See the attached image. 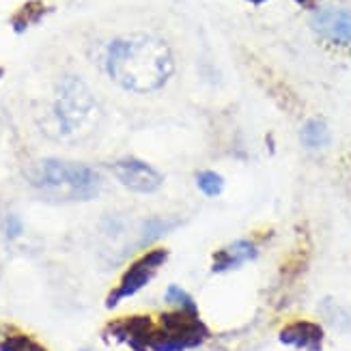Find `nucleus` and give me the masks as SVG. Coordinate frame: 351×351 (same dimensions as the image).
I'll list each match as a JSON object with an SVG mask.
<instances>
[{
	"label": "nucleus",
	"instance_id": "obj_1",
	"mask_svg": "<svg viewBox=\"0 0 351 351\" xmlns=\"http://www.w3.org/2000/svg\"><path fill=\"white\" fill-rule=\"evenodd\" d=\"M110 80L132 93L160 90L175 73L171 45L151 33H132L110 41L106 50Z\"/></svg>",
	"mask_w": 351,
	"mask_h": 351
},
{
	"label": "nucleus",
	"instance_id": "obj_2",
	"mask_svg": "<svg viewBox=\"0 0 351 351\" xmlns=\"http://www.w3.org/2000/svg\"><path fill=\"white\" fill-rule=\"evenodd\" d=\"M28 181L52 203H84L101 192V177L95 169L56 158L41 160L30 171Z\"/></svg>",
	"mask_w": 351,
	"mask_h": 351
},
{
	"label": "nucleus",
	"instance_id": "obj_3",
	"mask_svg": "<svg viewBox=\"0 0 351 351\" xmlns=\"http://www.w3.org/2000/svg\"><path fill=\"white\" fill-rule=\"evenodd\" d=\"M54 114H56V121L63 136L82 141L86 136L93 134L97 128L99 106L93 93H90L88 86L80 78L67 75V78L58 82Z\"/></svg>",
	"mask_w": 351,
	"mask_h": 351
},
{
	"label": "nucleus",
	"instance_id": "obj_4",
	"mask_svg": "<svg viewBox=\"0 0 351 351\" xmlns=\"http://www.w3.org/2000/svg\"><path fill=\"white\" fill-rule=\"evenodd\" d=\"M211 339V328L201 319V313L171 308L156 317V330L149 351H192Z\"/></svg>",
	"mask_w": 351,
	"mask_h": 351
},
{
	"label": "nucleus",
	"instance_id": "obj_5",
	"mask_svg": "<svg viewBox=\"0 0 351 351\" xmlns=\"http://www.w3.org/2000/svg\"><path fill=\"white\" fill-rule=\"evenodd\" d=\"M169 261V250L158 246V248H149L145 250L138 258L128 265V269L121 274V278L117 282V287L106 298V308H117L123 300L134 298L136 293H141L143 289L156 278V274L160 271V267Z\"/></svg>",
	"mask_w": 351,
	"mask_h": 351
},
{
	"label": "nucleus",
	"instance_id": "obj_6",
	"mask_svg": "<svg viewBox=\"0 0 351 351\" xmlns=\"http://www.w3.org/2000/svg\"><path fill=\"white\" fill-rule=\"evenodd\" d=\"M156 319L151 315H128L106 324L104 337L119 345H128L132 351H149Z\"/></svg>",
	"mask_w": 351,
	"mask_h": 351
},
{
	"label": "nucleus",
	"instance_id": "obj_7",
	"mask_svg": "<svg viewBox=\"0 0 351 351\" xmlns=\"http://www.w3.org/2000/svg\"><path fill=\"white\" fill-rule=\"evenodd\" d=\"M311 28L317 37H322L328 43L349 48L351 45V7L330 5L322 7L313 13Z\"/></svg>",
	"mask_w": 351,
	"mask_h": 351
},
{
	"label": "nucleus",
	"instance_id": "obj_8",
	"mask_svg": "<svg viewBox=\"0 0 351 351\" xmlns=\"http://www.w3.org/2000/svg\"><path fill=\"white\" fill-rule=\"evenodd\" d=\"M112 173L123 188L136 194H156L164 186V177L154 166L138 158H121L112 164Z\"/></svg>",
	"mask_w": 351,
	"mask_h": 351
},
{
	"label": "nucleus",
	"instance_id": "obj_9",
	"mask_svg": "<svg viewBox=\"0 0 351 351\" xmlns=\"http://www.w3.org/2000/svg\"><path fill=\"white\" fill-rule=\"evenodd\" d=\"M278 341L280 345L298 351H324L326 328L311 319H293L280 328Z\"/></svg>",
	"mask_w": 351,
	"mask_h": 351
},
{
	"label": "nucleus",
	"instance_id": "obj_10",
	"mask_svg": "<svg viewBox=\"0 0 351 351\" xmlns=\"http://www.w3.org/2000/svg\"><path fill=\"white\" fill-rule=\"evenodd\" d=\"M258 254H261V250H258V243L254 239H250V237L235 239L211 254V271L226 274V271L239 269L241 265L256 261Z\"/></svg>",
	"mask_w": 351,
	"mask_h": 351
},
{
	"label": "nucleus",
	"instance_id": "obj_11",
	"mask_svg": "<svg viewBox=\"0 0 351 351\" xmlns=\"http://www.w3.org/2000/svg\"><path fill=\"white\" fill-rule=\"evenodd\" d=\"M45 13H48V5H45L43 0H28V3H24L11 15V28L18 35H22L30 26L39 24Z\"/></svg>",
	"mask_w": 351,
	"mask_h": 351
},
{
	"label": "nucleus",
	"instance_id": "obj_12",
	"mask_svg": "<svg viewBox=\"0 0 351 351\" xmlns=\"http://www.w3.org/2000/svg\"><path fill=\"white\" fill-rule=\"evenodd\" d=\"M319 315L324 317V322L339 330V332H351V311L345 304H339L334 298H326L319 304Z\"/></svg>",
	"mask_w": 351,
	"mask_h": 351
},
{
	"label": "nucleus",
	"instance_id": "obj_13",
	"mask_svg": "<svg viewBox=\"0 0 351 351\" xmlns=\"http://www.w3.org/2000/svg\"><path fill=\"white\" fill-rule=\"evenodd\" d=\"M300 138H302V145L308 151H319L330 145V128L326 121L319 117L308 119L300 132Z\"/></svg>",
	"mask_w": 351,
	"mask_h": 351
},
{
	"label": "nucleus",
	"instance_id": "obj_14",
	"mask_svg": "<svg viewBox=\"0 0 351 351\" xmlns=\"http://www.w3.org/2000/svg\"><path fill=\"white\" fill-rule=\"evenodd\" d=\"M164 302L169 304L171 308H179V311H188V313H201L198 311L196 300L179 285H169L164 293Z\"/></svg>",
	"mask_w": 351,
	"mask_h": 351
},
{
	"label": "nucleus",
	"instance_id": "obj_15",
	"mask_svg": "<svg viewBox=\"0 0 351 351\" xmlns=\"http://www.w3.org/2000/svg\"><path fill=\"white\" fill-rule=\"evenodd\" d=\"M177 222H171V220H164V218H149L145 220L143 224V231H141V243L143 246H147V243L156 241L158 237L166 235L171 231V228H175Z\"/></svg>",
	"mask_w": 351,
	"mask_h": 351
},
{
	"label": "nucleus",
	"instance_id": "obj_16",
	"mask_svg": "<svg viewBox=\"0 0 351 351\" xmlns=\"http://www.w3.org/2000/svg\"><path fill=\"white\" fill-rule=\"evenodd\" d=\"M196 188L205 196H220L224 192V177L216 171H201L196 173Z\"/></svg>",
	"mask_w": 351,
	"mask_h": 351
},
{
	"label": "nucleus",
	"instance_id": "obj_17",
	"mask_svg": "<svg viewBox=\"0 0 351 351\" xmlns=\"http://www.w3.org/2000/svg\"><path fill=\"white\" fill-rule=\"evenodd\" d=\"M5 231H7V235H9V237H18V235L22 233V222H20L18 218H15V216L7 218Z\"/></svg>",
	"mask_w": 351,
	"mask_h": 351
},
{
	"label": "nucleus",
	"instance_id": "obj_18",
	"mask_svg": "<svg viewBox=\"0 0 351 351\" xmlns=\"http://www.w3.org/2000/svg\"><path fill=\"white\" fill-rule=\"evenodd\" d=\"M26 351H48V349H45L41 343H37V341L33 339V341H30V345L26 347Z\"/></svg>",
	"mask_w": 351,
	"mask_h": 351
},
{
	"label": "nucleus",
	"instance_id": "obj_19",
	"mask_svg": "<svg viewBox=\"0 0 351 351\" xmlns=\"http://www.w3.org/2000/svg\"><path fill=\"white\" fill-rule=\"evenodd\" d=\"M295 5H300V7H313V5H317V3H322V0H293Z\"/></svg>",
	"mask_w": 351,
	"mask_h": 351
},
{
	"label": "nucleus",
	"instance_id": "obj_20",
	"mask_svg": "<svg viewBox=\"0 0 351 351\" xmlns=\"http://www.w3.org/2000/svg\"><path fill=\"white\" fill-rule=\"evenodd\" d=\"M246 3H250V5H256V7H258V5H265L267 0H246Z\"/></svg>",
	"mask_w": 351,
	"mask_h": 351
},
{
	"label": "nucleus",
	"instance_id": "obj_21",
	"mask_svg": "<svg viewBox=\"0 0 351 351\" xmlns=\"http://www.w3.org/2000/svg\"><path fill=\"white\" fill-rule=\"evenodd\" d=\"M3 75H5V69H3V67H0V80H3Z\"/></svg>",
	"mask_w": 351,
	"mask_h": 351
}]
</instances>
